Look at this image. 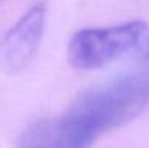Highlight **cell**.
Segmentation results:
<instances>
[{"mask_svg":"<svg viewBox=\"0 0 149 148\" xmlns=\"http://www.w3.org/2000/svg\"><path fill=\"white\" fill-rule=\"evenodd\" d=\"M148 106L149 70H141L83 92L64 113L96 142L139 116Z\"/></svg>","mask_w":149,"mask_h":148,"instance_id":"1","label":"cell"},{"mask_svg":"<svg viewBox=\"0 0 149 148\" xmlns=\"http://www.w3.org/2000/svg\"><path fill=\"white\" fill-rule=\"evenodd\" d=\"M122 58H149V25L132 20L109 28H87L74 34L68 60L80 70H96Z\"/></svg>","mask_w":149,"mask_h":148,"instance_id":"2","label":"cell"},{"mask_svg":"<svg viewBox=\"0 0 149 148\" xmlns=\"http://www.w3.org/2000/svg\"><path fill=\"white\" fill-rule=\"evenodd\" d=\"M47 4L36 3L0 38V71L16 74L33 58L47 25Z\"/></svg>","mask_w":149,"mask_h":148,"instance_id":"3","label":"cell"},{"mask_svg":"<svg viewBox=\"0 0 149 148\" xmlns=\"http://www.w3.org/2000/svg\"><path fill=\"white\" fill-rule=\"evenodd\" d=\"M93 145L94 141L80 131L65 113L35 121L23 129L17 140V148H91Z\"/></svg>","mask_w":149,"mask_h":148,"instance_id":"4","label":"cell"},{"mask_svg":"<svg viewBox=\"0 0 149 148\" xmlns=\"http://www.w3.org/2000/svg\"><path fill=\"white\" fill-rule=\"evenodd\" d=\"M1 1H4V0H0V3H1Z\"/></svg>","mask_w":149,"mask_h":148,"instance_id":"5","label":"cell"}]
</instances>
